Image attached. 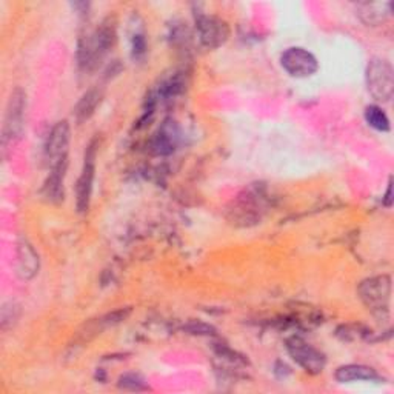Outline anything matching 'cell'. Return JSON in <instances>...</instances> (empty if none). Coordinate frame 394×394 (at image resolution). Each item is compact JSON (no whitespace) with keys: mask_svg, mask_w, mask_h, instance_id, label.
I'll return each mask as SVG.
<instances>
[{"mask_svg":"<svg viewBox=\"0 0 394 394\" xmlns=\"http://www.w3.org/2000/svg\"><path fill=\"white\" fill-rule=\"evenodd\" d=\"M365 121L371 128L382 133L390 131V119L378 105H370L365 109Z\"/></svg>","mask_w":394,"mask_h":394,"instance_id":"obj_15","label":"cell"},{"mask_svg":"<svg viewBox=\"0 0 394 394\" xmlns=\"http://www.w3.org/2000/svg\"><path fill=\"white\" fill-rule=\"evenodd\" d=\"M388 4H363L362 8L363 11H371L368 14L361 16L362 21L366 23H379L382 22L385 17L390 16L387 13H383V6H387Z\"/></svg>","mask_w":394,"mask_h":394,"instance_id":"obj_16","label":"cell"},{"mask_svg":"<svg viewBox=\"0 0 394 394\" xmlns=\"http://www.w3.org/2000/svg\"><path fill=\"white\" fill-rule=\"evenodd\" d=\"M287 350L292 361L299 363L302 368L311 374L322 373L325 368L327 359L324 353H320L317 348L307 344L304 339L291 337L287 341Z\"/></svg>","mask_w":394,"mask_h":394,"instance_id":"obj_7","label":"cell"},{"mask_svg":"<svg viewBox=\"0 0 394 394\" xmlns=\"http://www.w3.org/2000/svg\"><path fill=\"white\" fill-rule=\"evenodd\" d=\"M25 105H26V96L22 88H16L10 100L6 105V114L4 121V143L13 142L23 134V126H25Z\"/></svg>","mask_w":394,"mask_h":394,"instance_id":"obj_4","label":"cell"},{"mask_svg":"<svg viewBox=\"0 0 394 394\" xmlns=\"http://www.w3.org/2000/svg\"><path fill=\"white\" fill-rule=\"evenodd\" d=\"M174 146H176V133H174L173 126L167 122L160 128L158 136H155L154 148L159 154H170L174 151Z\"/></svg>","mask_w":394,"mask_h":394,"instance_id":"obj_14","label":"cell"},{"mask_svg":"<svg viewBox=\"0 0 394 394\" xmlns=\"http://www.w3.org/2000/svg\"><path fill=\"white\" fill-rule=\"evenodd\" d=\"M119 387L130 391H141L146 388V385L139 374L131 373V374H124L122 378L119 379Z\"/></svg>","mask_w":394,"mask_h":394,"instance_id":"obj_17","label":"cell"},{"mask_svg":"<svg viewBox=\"0 0 394 394\" xmlns=\"http://www.w3.org/2000/svg\"><path fill=\"white\" fill-rule=\"evenodd\" d=\"M102 97H104V93L99 88H93V89L87 91L75 108L76 121L79 124L88 121V119L96 113L97 106L100 105V102H102Z\"/></svg>","mask_w":394,"mask_h":394,"instance_id":"obj_12","label":"cell"},{"mask_svg":"<svg viewBox=\"0 0 394 394\" xmlns=\"http://www.w3.org/2000/svg\"><path fill=\"white\" fill-rule=\"evenodd\" d=\"M361 300L371 310L374 316L382 317L383 314H388V305L391 297V279L390 276H376L363 280L359 288Z\"/></svg>","mask_w":394,"mask_h":394,"instance_id":"obj_3","label":"cell"},{"mask_svg":"<svg viewBox=\"0 0 394 394\" xmlns=\"http://www.w3.org/2000/svg\"><path fill=\"white\" fill-rule=\"evenodd\" d=\"M39 271V258L33 246L23 241L19 243V273L23 279H31Z\"/></svg>","mask_w":394,"mask_h":394,"instance_id":"obj_13","label":"cell"},{"mask_svg":"<svg viewBox=\"0 0 394 394\" xmlns=\"http://www.w3.org/2000/svg\"><path fill=\"white\" fill-rule=\"evenodd\" d=\"M94 173H96V145L93 142L87 150L84 168H82L80 177L76 185V205L79 213H85L89 208L91 192H93Z\"/></svg>","mask_w":394,"mask_h":394,"instance_id":"obj_9","label":"cell"},{"mask_svg":"<svg viewBox=\"0 0 394 394\" xmlns=\"http://www.w3.org/2000/svg\"><path fill=\"white\" fill-rule=\"evenodd\" d=\"M336 379L339 382H356V381H378L379 379V374L376 370L370 368V366L366 365H344V366H339L337 371H336Z\"/></svg>","mask_w":394,"mask_h":394,"instance_id":"obj_11","label":"cell"},{"mask_svg":"<svg viewBox=\"0 0 394 394\" xmlns=\"http://www.w3.org/2000/svg\"><path fill=\"white\" fill-rule=\"evenodd\" d=\"M71 130L67 121H60L53 126L48 134L47 145H45V154L50 168L68 165V151H70Z\"/></svg>","mask_w":394,"mask_h":394,"instance_id":"obj_6","label":"cell"},{"mask_svg":"<svg viewBox=\"0 0 394 394\" xmlns=\"http://www.w3.org/2000/svg\"><path fill=\"white\" fill-rule=\"evenodd\" d=\"M114 28L106 23L100 25L93 34L80 42L79 47V63L85 70H91L97 65V62L105 56V53L114 43Z\"/></svg>","mask_w":394,"mask_h":394,"instance_id":"obj_1","label":"cell"},{"mask_svg":"<svg viewBox=\"0 0 394 394\" xmlns=\"http://www.w3.org/2000/svg\"><path fill=\"white\" fill-rule=\"evenodd\" d=\"M366 88L379 102H390L394 93V72L388 60L374 58L366 67Z\"/></svg>","mask_w":394,"mask_h":394,"instance_id":"obj_2","label":"cell"},{"mask_svg":"<svg viewBox=\"0 0 394 394\" xmlns=\"http://www.w3.org/2000/svg\"><path fill=\"white\" fill-rule=\"evenodd\" d=\"M188 332H191L192 334H213L214 328L213 327H208L205 324L192 322V324L188 325Z\"/></svg>","mask_w":394,"mask_h":394,"instance_id":"obj_18","label":"cell"},{"mask_svg":"<svg viewBox=\"0 0 394 394\" xmlns=\"http://www.w3.org/2000/svg\"><path fill=\"white\" fill-rule=\"evenodd\" d=\"M145 48H146V45H145L143 35H141V34L134 35V39H133V51H134V56H139V54H143V53H145Z\"/></svg>","mask_w":394,"mask_h":394,"instance_id":"obj_19","label":"cell"},{"mask_svg":"<svg viewBox=\"0 0 394 394\" xmlns=\"http://www.w3.org/2000/svg\"><path fill=\"white\" fill-rule=\"evenodd\" d=\"M391 195H393V183H391V180H390V183H388V190H387V195H385V199H383V205H385V207H391V204H393V197H391Z\"/></svg>","mask_w":394,"mask_h":394,"instance_id":"obj_20","label":"cell"},{"mask_svg":"<svg viewBox=\"0 0 394 394\" xmlns=\"http://www.w3.org/2000/svg\"><path fill=\"white\" fill-rule=\"evenodd\" d=\"M68 165H60V167L50 168V174L47 180H45L43 192L50 202L58 204L63 200V182H65Z\"/></svg>","mask_w":394,"mask_h":394,"instance_id":"obj_10","label":"cell"},{"mask_svg":"<svg viewBox=\"0 0 394 394\" xmlns=\"http://www.w3.org/2000/svg\"><path fill=\"white\" fill-rule=\"evenodd\" d=\"M196 26L200 42L209 50L222 47L230 35L226 22L212 14H199L196 17Z\"/></svg>","mask_w":394,"mask_h":394,"instance_id":"obj_8","label":"cell"},{"mask_svg":"<svg viewBox=\"0 0 394 394\" xmlns=\"http://www.w3.org/2000/svg\"><path fill=\"white\" fill-rule=\"evenodd\" d=\"M280 65L291 77L296 79L311 77L319 71V62L314 54L299 47L283 51L280 56Z\"/></svg>","mask_w":394,"mask_h":394,"instance_id":"obj_5","label":"cell"}]
</instances>
